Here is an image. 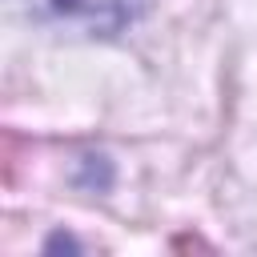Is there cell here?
Instances as JSON below:
<instances>
[{
  "mask_svg": "<svg viewBox=\"0 0 257 257\" xmlns=\"http://www.w3.org/2000/svg\"><path fill=\"white\" fill-rule=\"evenodd\" d=\"M12 4L36 24L76 28V32H92V36L124 32L149 8V0H12Z\"/></svg>",
  "mask_w": 257,
  "mask_h": 257,
  "instance_id": "6da1fadb",
  "label": "cell"
}]
</instances>
